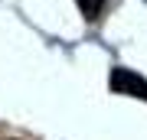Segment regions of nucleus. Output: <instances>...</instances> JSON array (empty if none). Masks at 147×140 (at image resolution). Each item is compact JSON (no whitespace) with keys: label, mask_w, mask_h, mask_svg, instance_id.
I'll list each match as a JSON object with an SVG mask.
<instances>
[{"label":"nucleus","mask_w":147,"mask_h":140,"mask_svg":"<svg viewBox=\"0 0 147 140\" xmlns=\"http://www.w3.org/2000/svg\"><path fill=\"white\" fill-rule=\"evenodd\" d=\"M75 3H79V10H82L85 20L95 23V20L101 16V10H105V3H108V0H75Z\"/></svg>","instance_id":"obj_2"},{"label":"nucleus","mask_w":147,"mask_h":140,"mask_svg":"<svg viewBox=\"0 0 147 140\" xmlns=\"http://www.w3.org/2000/svg\"><path fill=\"white\" fill-rule=\"evenodd\" d=\"M111 91L147 101V82H144L141 75H134L131 68H111Z\"/></svg>","instance_id":"obj_1"}]
</instances>
